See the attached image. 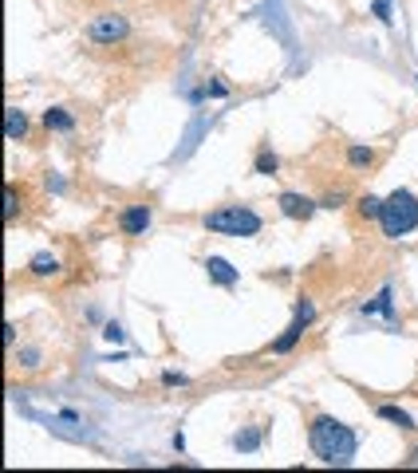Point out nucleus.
<instances>
[{"label":"nucleus","instance_id":"nucleus-20","mask_svg":"<svg viewBox=\"0 0 418 473\" xmlns=\"http://www.w3.org/2000/svg\"><path fill=\"white\" fill-rule=\"evenodd\" d=\"M103 339H111V343H122V339H127V331H122V323H119V320H111L107 328H103Z\"/></svg>","mask_w":418,"mask_h":473},{"label":"nucleus","instance_id":"nucleus-22","mask_svg":"<svg viewBox=\"0 0 418 473\" xmlns=\"http://www.w3.org/2000/svg\"><path fill=\"white\" fill-rule=\"evenodd\" d=\"M4 343L16 347V323H4Z\"/></svg>","mask_w":418,"mask_h":473},{"label":"nucleus","instance_id":"nucleus-21","mask_svg":"<svg viewBox=\"0 0 418 473\" xmlns=\"http://www.w3.org/2000/svg\"><path fill=\"white\" fill-rule=\"evenodd\" d=\"M162 383H166V387H186V375H182V371H162Z\"/></svg>","mask_w":418,"mask_h":473},{"label":"nucleus","instance_id":"nucleus-2","mask_svg":"<svg viewBox=\"0 0 418 473\" xmlns=\"http://www.w3.org/2000/svg\"><path fill=\"white\" fill-rule=\"evenodd\" d=\"M379 229H383V236H391V241L414 233V229H418V197L410 194V189H395V194L383 202Z\"/></svg>","mask_w":418,"mask_h":473},{"label":"nucleus","instance_id":"nucleus-19","mask_svg":"<svg viewBox=\"0 0 418 473\" xmlns=\"http://www.w3.org/2000/svg\"><path fill=\"white\" fill-rule=\"evenodd\" d=\"M343 202H348V194H343V189H332V194L320 197V209H343Z\"/></svg>","mask_w":418,"mask_h":473},{"label":"nucleus","instance_id":"nucleus-11","mask_svg":"<svg viewBox=\"0 0 418 473\" xmlns=\"http://www.w3.org/2000/svg\"><path fill=\"white\" fill-rule=\"evenodd\" d=\"M375 414L383 418V422L399 426V430H407V434H414V430H418V422H414V418H410L407 410H399V406H391V402H379V406H375Z\"/></svg>","mask_w":418,"mask_h":473},{"label":"nucleus","instance_id":"nucleus-12","mask_svg":"<svg viewBox=\"0 0 418 473\" xmlns=\"http://www.w3.org/2000/svg\"><path fill=\"white\" fill-rule=\"evenodd\" d=\"M40 123H43L48 130H56V135H71V130H75V118H71L63 107H48Z\"/></svg>","mask_w":418,"mask_h":473},{"label":"nucleus","instance_id":"nucleus-6","mask_svg":"<svg viewBox=\"0 0 418 473\" xmlns=\"http://www.w3.org/2000/svg\"><path fill=\"white\" fill-rule=\"evenodd\" d=\"M276 205H281V213L288 221H308L320 209V202H312V197H304V194H292V189H284V194L276 197Z\"/></svg>","mask_w":418,"mask_h":473},{"label":"nucleus","instance_id":"nucleus-3","mask_svg":"<svg viewBox=\"0 0 418 473\" xmlns=\"http://www.w3.org/2000/svg\"><path fill=\"white\" fill-rule=\"evenodd\" d=\"M202 225L209 229V233H225V236H256L265 229V221H261L256 209H249V205H221V209L205 213Z\"/></svg>","mask_w":418,"mask_h":473},{"label":"nucleus","instance_id":"nucleus-13","mask_svg":"<svg viewBox=\"0 0 418 473\" xmlns=\"http://www.w3.org/2000/svg\"><path fill=\"white\" fill-rule=\"evenodd\" d=\"M276 170H281V158H276V154L268 150V146H261V150H256V162H253V174H261V177H273Z\"/></svg>","mask_w":418,"mask_h":473},{"label":"nucleus","instance_id":"nucleus-5","mask_svg":"<svg viewBox=\"0 0 418 473\" xmlns=\"http://www.w3.org/2000/svg\"><path fill=\"white\" fill-rule=\"evenodd\" d=\"M130 24L127 16H119V12H111V16H99L91 28H87V36H91L95 43H115V40H127Z\"/></svg>","mask_w":418,"mask_h":473},{"label":"nucleus","instance_id":"nucleus-16","mask_svg":"<svg viewBox=\"0 0 418 473\" xmlns=\"http://www.w3.org/2000/svg\"><path fill=\"white\" fill-rule=\"evenodd\" d=\"M24 209V197L16 194V182L4 186V221H16V213Z\"/></svg>","mask_w":418,"mask_h":473},{"label":"nucleus","instance_id":"nucleus-9","mask_svg":"<svg viewBox=\"0 0 418 473\" xmlns=\"http://www.w3.org/2000/svg\"><path fill=\"white\" fill-rule=\"evenodd\" d=\"M28 276H36V280L60 276V256L56 253H36L32 261H28Z\"/></svg>","mask_w":418,"mask_h":473},{"label":"nucleus","instance_id":"nucleus-7","mask_svg":"<svg viewBox=\"0 0 418 473\" xmlns=\"http://www.w3.org/2000/svg\"><path fill=\"white\" fill-rule=\"evenodd\" d=\"M150 221H154L150 205H127V209L119 213V229L127 236H142L146 229H150Z\"/></svg>","mask_w":418,"mask_h":473},{"label":"nucleus","instance_id":"nucleus-8","mask_svg":"<svg viewBox=\"0 0 418 473\" xmlns=\"http://www.w3.org/2000/svg\"><path fill=\"white\" fill-rule=\"evenodd\" d=\"M205 272H209V280H214V284H221V288H233L241 280L237 269H233L225 256H209V261H205Z\"/></svg>","mask_w":418,"mask_h":473},{"label":"nucleus","instance_id":"nucleus-15","mask_svg":"<svg viewBox=\"0 0 418 473\" xmlns=\"http://www.w3.org/2000/svg\"><path fill=\"white\" fill-rule=\"evenodd\" d=\"M233 449H241V454H256V449H261V430L249 426V430L233 434Z\"/></svg>","mask_w":418,"mask_h":473},{"label":"nucleus","instance_id":"nucleus-18","mask_svg":"<svg viewBox=\"0 0 418 473\" xmlns=\"http://www.w3.org/2000/svg\"><path fill=\"white\" fill-rule=\"evenodd\" d=\"M16 359H20V367H28V371H32V367H40V347H20Z\"/></svg>","mask_w":418,"mask_h":473},{"label":"nucleus","instance_id":"nucleus-4","mask_svg":"<svg viewBox=\"0 0 418 473\" xmlns=\"http://www.w3.org/2000/svg\"><path fill=\"white\" fill-rule=\"evenodd\" d=\"M312 320H316V308L308 304V300H300V304H296V320H292L288 328H284V336H281V339H273V355H288Z\"/></svg>","mask_w":418,"mask_h":473},{"label":"nucleus","instance_id":"nucleus-10","mask_svg":"<svg viewBox=\"0 0 418 473\" xmlns=\"http://www.w3.org/2000/svg\"><path fill=\"white\" fill-rule=\"evenodd\" d=\"M24 135H28V115L20 107H9L4 110V138L9 142H24Z\"/></svg>","mask_w":418,"mask_h":473},{"label":"nucleus","instance_id":"nucleus-14","mask_svg":"<svg viewBox=\"0 0 418 473\" xmlns=\"http://www.w3.org/2000/svg\"><path fill=\"white\" fill-rule=\"evenodd\" d=\"M348 166H351V170H367V166H375V150H371V146L351 142V146H348Z\"/></svg>","mask_w":418,"mask_h":473},{"label":"nucleus","instance_id":"nucleus-1","mask_svg":"<svg viewBox=\"0 0 418 473\" xmlns=\"http://www.w3.org/2000/svg\"><path fill=\"white\" fill-rule=\"evenodd\" d=\"M308 446H312V454H316L320 462L348 465L359 449V434L351 430V426H343L340 418H332V414H320V418H312V426H308Z\"/></svg>","mask_w":418,"mask_h":473},{"label":"nucleus","instance_id":"nucleus-17","mask_svg":"<svg viewBox=\"0 0 418 473\" xmlns=\"http://www.w3.org/2000/svg\"><path fill=\"white\" fill-rule=\"evenodd\" d=\"M355 209H359V217H363V221H379V213H383V202H379L375 194H363V197L355 202Z\"/></svg>","mask_w":418,"mask_h":473}]
</instances>
